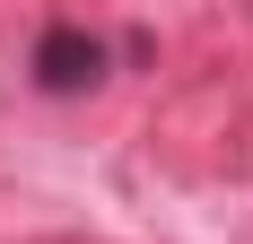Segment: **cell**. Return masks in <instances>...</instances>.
<instances>
[{
    "mask_svg": "<svg viewBox=\"0 0 253 244\" xmlns=\"http://www.w3.org/2000/svg\"><path fill=\"white\" fill-rule=\"evenodd\" d=\"M105 79V44L87 26H44L35 35V87L44 96H79V87H96Z\"/></svg>",
    "mask_w": 253,
    "mask_h": 244,
    "instance_id": "1",
    "label": "cell"
}]
</instances>
